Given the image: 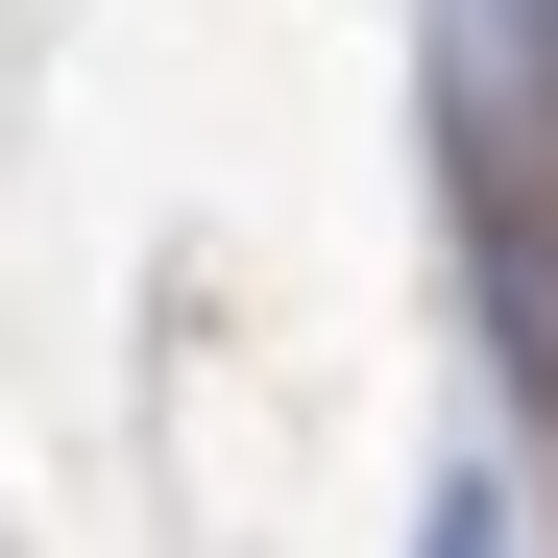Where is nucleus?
I'll return each instance as SVG.
<instances>
[{
	"instance_id": "f257e3e1",
	"label": "nucleus",
	"mask_w": 558,
	"mask_h": 558,
	"mask_svg": "<svg viewBox=\"0 0 558 558\" xmlns=\"http://www.w3.org/2000/svg\"><path fill=\"white\" fill-rule=\"evenodd\" d=\"M437 558H510V510H486V486H461V510H437Z\"/></svg>"
}]
</instances>
